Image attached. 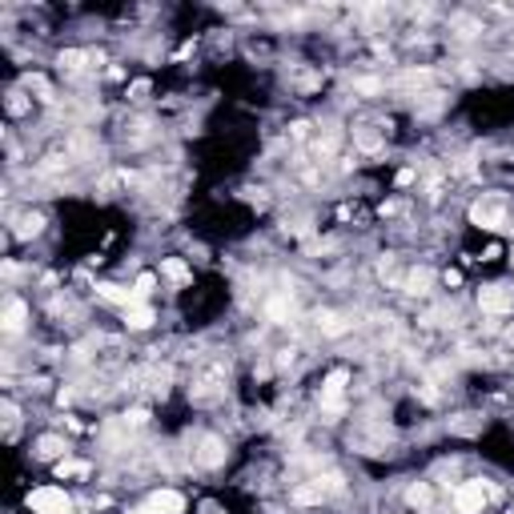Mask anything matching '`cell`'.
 <instances>
[{"mask_svg":"<svg viewBox=\"0 0 514 514\" xmlns=\"http://www.w3.org/2000/svg\"><path fill=\"white\" fill-rule=\"evenodd\" d=\"M378 89H382L378 81H358V93H378Z\"/></svg>","mask_w":514,"mask_h":514,"instance_id":"603a6c76","label":"cell"},{"mask_svg":"<svg viewBox=\"0 0 514 514\" xmlns=\"http://www.w3.org/2000/svg\"><path fill=\"white\" fill-rule=\"evenodd\" d=\"M133 514H157V511H153V506H149V502H145V506H137V511H133Z\"/></svg>","mask_w":514,"mask_h":514,"instance_id":"d4e9b609","label":"cell"},{"mask_svg":"<svg viewBox=\"0 0 514 514\" xmlns=\"http://www.w3.org/2000/svg\"><path fill=\"white\" fill-rule=\"evenodd\" d=\"M37 446H41V450H37L41 458H56V454L65 450V442H61V438H52V434H45V438H41Z\"/></svg>","mask_w":514,"mask_h":514,"instance_id":"2e32d148","label":"cell"},{"mask_svg":"<svg viewBox=\"0 0 514 514\" xmlns=\"http://www.w3.org/2000/svg\"><path fill=\"white\" fill-rule=\"evenodd\" d=\"M65 514H69V511H65Z\"/></svg>","mask_w":514,"mask_h":514,"instance_id":"484cf974","label":"cell"},{"mask_svg":"<svg viewBox=\"0 0 514 514\" xmlns=\"http://www.w3.org/2000/svg\"><path fill=\"white\" fill-rule=\"evenodd\" d=\"M145 93H149V81H137V85H133V96H137V101H141V96H145Z\"/></svg>","mask_w":514,"mask_h":514,"instance_id":"cb8c5ba5","label":"cell"},{"mask_svg":"<svg viewBox=\"0 0 514 514\" xmlns=\"http://www.w3.org/2000/svg\"><path fill=\"white\" fill-rule=\"evenodd\" d=\"M454 506H458V514H482V506H486V486H482V482H462V486L454 491Z\"/></svg>","mask_w":514,"mask_h":514,"instance_id":"3957f363","label":"cell"},{"mask_svg":"<svg viewBox=\"0 0 514 514\" xmlns=\"http://www.w3.org/2000/svg\"><path fill=\"white\" fill-rule=\"evenodd\" d=\"M153 285H157V278H153V274H141V278H137V298L153 294Z\"/></svg>","mask_w":514,"mask_h":514,"instance_id":"ffe728a7","label":"cell"},{"mask_svg":"<svg viewBox=\"0 0 514 514\" xmlns=\"http://www.w3.org/2000/svg\"><path fill=\"white\" fill-rule=\"evenodd\" d=\"M161 274H165V278H173V281H189V265L181 261V257H165Z\"/></svg>","mask_w":514,"mask_h":514,"instance_id":"4fadbf2b","label":"cell"},{"mask_svg":"<svg viewBox=\"0 0 514 514\" xmlns=\"http://www.w3.org/2000/svg\"><path fill=\"white\" fill-rule=\"evenodd\" d=\"M28 511H41V514H65V511H69V494L56 491V486H41V491L28 494Z\"/></svg>","mask_w":514,"mask_h":514,"instance_id":"7a4b0ae2","label":"cell"},{"mask_svg":"<svg viewBox=\"0 0 514 514\" xmlns=\"http://www.w3.org/2000/svg\"><path fill=\"white\" fill-rule=\"evenodd\" d=\"M125 422H129V426H145L149 414H145V410H133V414H125Z\"/></svg>","mask_w":514,"mask_h":514,"instance_id":"7402d4cb","label":"cell"},{"mask_svg":"<svg viewBox=\"0 0 514 514\" xmlns=\"http://www.w3.org/2000/svg\"><path fill=\"white\" fill-rule=\"evenodd\" d=\"M318 329H322V333H326V338H342V333H346V329H350V322H346V318H342V313H318Z\"/></svg>","mask_w":514,"mask_h":514,"instance_id":"9c48e42d","label":"cell"},{"mask_svg":"<svg viewBox=\"0 0 514 514\" xmlns=\"http://www.w3.org/2000/svg\"><path fill=\"white\" fill-rule=\"evenodd\" d=\"M430 281H434V274H430V269H414V274L406 278V294H414V298H418V294H426V285H430Z\"/></svg>","mask_w":514,"mask_h":514,"instance_id":"5bb4252c","label":"cell"},{"mask_svg":"<svg viewBox=\"0 0 514 514\" xmlns=\"http://www.w3.org/2000/svg\"><path fill=\"white\" fill-rule=\"evenodd\" d=\"M478 305H482V313H511L514 294L502 289V285H482V289H478Z\"/></svg>","mask_w":514,"mask_h":514,"instance_id":"277c9868","label":"cell"},{"mask_svg":"<svg viewBox=\"0 0 514 514\" xmlns=\"http://www.w3.org/2000/svg\"><path fill=\"white\" fill-rule=\"evenodd\" d=\"M149 506H153L157 514H181L185 511V498H181L177 491H157L153 498H149Z\"/></svg>","mask_w":514,"mask_h":514,"instance_id":"52a82bcc","label":"cell"},{"mask_svg":"<svg viewBox=\"0 0 514 514\" xmlns=\"http://www.w3.org/2000/svg\"><path fill=\"white\" fill-rule=\"evenodd\" d=\"M56 474H61V478H65V474H89V466H85V462H61Z\"/></svg>","mask_w":514,"mask_h":514,"instance_id":"44dd1931","label":"cell"},{"mask_svg":"<svg viewBox=\"0 0 514 514\" xmlns=\"http://www.w3.org/2000/svg\"><path fill=\"white\" fill-rule=\"evenodd\" d=\"M125 322H129V329H149V326H153V309H145V305H129V309H125Z\"/></svg>","mask_w":514,"mask_h":514,"instance_id":"8fae6325","label":"cell"},{"mask_svg":"<svg viewBox=\"0 0 514 514\" xmlns=\"http://www.w3.org/2000/svg\"><path fill=\"white\" fill-rule=\"evenodd\" d=\"M346 382H350L346 370H333V374L326 378V386H322V406H326V410H338V406H342V390H346Z\"/></svg>","mask_w":514,"mask_h":514,"instance_id":"5b68a950","label":"cell"},{"mask_svg":"<svg viewBox=\"0 0 514 514\" xmlns=\"http://www.w3.org/2000/svg\"><path fill=\"white\" fill-rule=\"evenodd\" d=\"M41 225H45V217L28 213V217H21V229H17V234H21V237H37V234H41Z\"/></svg>","mask_w":514,"mask_h":514,"instance_id":"ac0fdd59","label":"cell"},{"mask_svg":"<svg viewBox=\"0 0 514 514\" xmlns=\"http://www.w3.org/2000/svg\"><path fill=\"white\" fill-rule=\"evenodd\" d=\"M96 294L105 298V302H117V305H129L137 302V289H125V285H113V281H105V285H96Z\"/></svg>","mask_w":514,"mask_h":514,"instance_id":"ba28073f","label":"cell"},{"mask_svg":"<svg viewBox=\"0 0 514 514\" xmlns=\"http://www.w3.org/2000/svg\"><path fill=\"white\" fill-rule=\"evenodd\" d=\"M197 462H201L205 470L221 466V462H225V442H221V438H201V450H197Z\"/></svg>","mask_w":514,"mask_h":514,"instance_id":"8992f818","label":"cell"},{"mask_svg":"<svg viewBox=\"0 0 514 514\" xmlns=\"http://www.w3.org/2000/svg\"><path fill=\"white\" fill-rule=\"evenodd\" d=\"M265 313L274 318V322H289V313H294V302L281 294V298H269V305H265Z\"/></svg>","mask_w":514,"mask_h":514,"instance_id":"7c38bea8","label":"cell"},{"mask_svg":"<svg viewBox=\"0 0 514 514\" xmlns=\"http://www.w3.org/2000/svg\"><path fill=\"white\" fill-rule=\"evenodd\" d=\"M470 221H474L478 229H502V225H506V201H502L498 193H486L482 201L470 205Z\"/></svg>","mask_w":514,"mask_h":514,"instance_id":"6da1fadb","label":"cell"},{"mask_svg":"<svg viewBox=\"0 0 514 514\" xmlns=\"http://www.w3.org/2000/svg\"><path fill=\"white\" fill-rule=\"evenodd\" d=\"M85 61H89V56H85V52H81V48H65V52H61V56H56V65H65V69H85Z\"/></svg>","mask_w":514,"mask_h":514,"instance_id":"9a60e30c","label":"cell"},{"mask_svg":"<svg viewBox=\"0 0 514 514\" xmlns=\"http://www.w3.org/2000/svg\"><path fill=\"white\" fill-rule=\"evenodd\" d=\"M24 85H28L32 93H41V101H48V81H45V76H28Z\"/></svg>","mask_w":514,"mask_h":514,"instance_id":"d6986e66","label":"cell"},{"mask_svg":"<svg viewBox=\"0 0 514 514\" xmlns=\"http://www.w3.org/2000/svg\"><path fill=\"white\" fill-rule=\"evenodd\" d=\"M24 318H28V305H24L21 298H12V302L4 305V329H21Z\"/></svg>","mask_w":514,"mask_h":514,"instance_id":"30bf717a","label":"cell"},{"mask_svg":"<svg viewBox=\"0 0 514 514\" xmlns=\"http://www.w3.org/2000/svg\"><path fill=\"white\" fill-rule=\"evenodd\" d=\"M406 498H410V506H430V486H426V482H418V486H410V491H406Z\"/></svg>","mask_w":514,"mask_h":514,"instance_id":"e0dca14e","label":"cell"}]
</instances>
